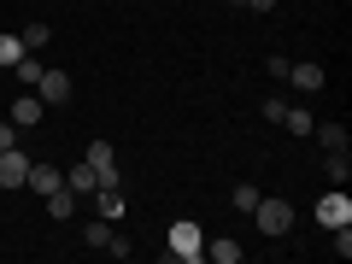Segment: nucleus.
Instances as JSON below:
<instances>
[{"label": "nucleus", "instance_id": "1", "mask_svg": "<svg viewBox=\"0 0 352 264\" xmlns=\"http://www.w3.org/2000/svg\"><path fill=\"white\" fill-rule=\"evenodd\" d=\"M164 252H170L176 264H200V258H206V235H200V223H194V217H176L170 235H164Z\"/></svg>", "mask_w": 352, "mask_h": 264}, {"label": "nucleus", "instance_id": "2", "mask_svg": "<svg viewBox=\"0 0 352 264\" xmlns=\"http://www.w3.org/2000/svg\"><path fill=\"white\" fill-rule=\"evenodd\" d=\"M252 223H258L264 235H288V229H294V206H288V200H264V194H258Z\"/></svg>", "mask_w": 352, "mask_h": 264}, {"label": "nucleus", "instance_id": "3", "mask_svg": "<svg viewBox=\"0 0 352 264\" xmlns=\"http://www.w3.org/2000/svg\"><path fill=\"white\" fill-rule=\"evenodd\" d=\"M288 82L300 88V94H317V88L329 82V71H323L317 59H288Z\"/></svg>", "mask_w": 352, "mask_h": 264}, {"label": "nucleus", "instance_id": "4", "mask_svg": "<svg viewBox=\"0 0 352 264\" xmlns=\"http://www.w3.org/2000/svg\"><path fill=\"white\" fill-rule=\"evenodd\" d=\"M82 159L94 164L100 188H118V159H112V147H106V141H88V153H82Z\"/></svg>", "mask_w": 352, "mask_h": 264}, {"label": "nucleus", "instance_id": "5", "mask_svg": "<svg viewBox=\"0 0 352 264\" xmlns=\"http://www.w3.org/2000/svg\"><path fill=\"white\" fill-rule=\"evenodd\" d=\"M317 223H323V229H340V223H352V200H346V194H329V200H317Z\"/></svg>", "mask_w": 352, "mask_h": 264}, {"label": "nucleus", "instance_id": "6", "mask_svg": "<svg viewBox=\"0 0 352 264\" xmlns=\"http://www.w3.org/2000/svg\"><path fill=\"white\" fill-rule=\"evenodd\" d=\"M24 176H30V153L6 147L0 153V188H24Z\"/></svg>", "mask_w": 352, "mask_h": 264}, {"label": "nucleus", "instance_id": "7", "mask_svg": "<svg viewBox=\"0 0 352 264\" xmlns=\"http://www.w3.org/2000/svg\"><path fill=\"white\" fill-rule=\"evenodd\" d=\"M24 188H30V194H41V200H47L53 188H65V176L53 170V164H41V159H30V176H24Z\"/></svg>", "mask_w": 352, "mask_h": 264}, {"label": "nucleus", "instance_id": "8", "mask_svg": "<svg viewBox=\"0 0 352 264\" xmlns=\"http://www.w3.org/2000/svg\"><path fill=\"white\" fill-rule=\"evenodd\" d=\"M36 94H41V106H65V100H71V76H65V71H41Z\"/></svg>", "mask_w": 352, "mask_h": 264}, {"label": "nucleus", "instance_id": "9", "mask_svg": "<svg viewBox=\"0 0 352 264\" xmlns=\"http://www.w3.org/2000/svg\"><path fill=\"white\" fill-rule=\"evenodd\" d=\"M41 118H47V106H41V94H36V88L12 100V124H18V129H36Z\"/></svg>", "mask_w": 352, "mask_h": 264}, {"label": "nucleus", "instance_id": "10", "mask_svg": "<svg viewBox=\"0 0 352 264\" xmlns=\"http://www.w3.org/2000/svg\"><path fill=\"white\" fill-rule=\"evenodd\" d=\"M65 188H71V194H94V188H100V176H94V164H71V170H65Z\"/></svg>", "mask_w": 352, "mask_h": 264}, {"label": "nucleus", "instance_id": "11", "mask_svg": "<svg viewBox=\"0 0 352 264\" xmlns=\"http://www.w3.org/2000/svg\"><path fill=\"white\" fill-rule=\"evenodd\" d=\"M88 200L100 206V217H106V223H118V217H124V194H118V188H94Z\"/></svg>", "mask_w": 352, "mask_h": 264}, {"label": "nucleus", "instance_id": "12", "mask_svg": "<svg viewBox=\"0 0 352 264\" xmlns=\"http://www.w3.org/2000/svg\"><path fill=\"white\" fill-rule=\"evenodd\" d=\"M311 135L323 141L329 153H346V129H340V124H311Z\"/></svg>", "mask_w": 352, "mask_h": 264}, {"label": "nucleus", "instance_id": "13", "mask_svg": "<svg viewBox=\"0 0 352 264\" xmlns=\"http://www.w3.org/2000/svg\"><path fill=\"white\" fill-rule=\"evenodd\" d=\"M71 212H76L71 188H53V194H47V217H53V223H65V217H71Z\"/></svg>", "mask_w": 352, "mask_h": 264}, {"label": "nucleus", "instance_id": "14", "mask_svg": "<svg viewBox=\"0 0 352 264\" xmlns=\"http://www.w3.org/2000/svg\"><path fill=\"white\" fill-rule=\"evenodd\" d=\"M206 252H212L217 264H241V241H229V235H217V241H206Z\"/></svg>", "mask_w": 352, "mask_h": 264}, {"label": "nucleus", "instance_id": "15", "mask_svg": "<svg viewBox=\"0 0 352 264\" xmlns=\"http://www.w3.org/2000/svg\"><path fill=\"white\" fill-rule=\"evenodd\" d=\"M24 53H30V47H24V36H12V30L0 36V65H6V71H12V65L24 59Z\"/></svg>", "mask_w": 352, "mask_h": 264}, {"label": "nucleus", "instance_id": "16", "mask_svg": "<svg viewBox=\"0 0 352 264\" xmlns=\"http://www.w3.org/2000/svg\"><path fill=\"white\" fill-rule=\"evenodd\" d=\"M323 170H329V182H335V188H346V170H352V159H346V153H329V159H323Z\"/></svg>", "mask_w": 352, "mask_h": 264}, {"label": "nucleus", "instance_id": "17", "mask_svg": "<svg viewBox=\"0 0 352 264\" xmlns=\"http://www.w3.org/2000/svg\"><path fill=\"white\" fill-rule=\"evenodd\" d=\"M18 36H24V47H30V53H36V47H47V36H53V30H47V24H41V18H30V24H24V30H18Z\"/></svg>", "mask_w": 352, "mask_h": 264}, {"label": "nucleus", "instance_id": "18", "mask_svg": "<svg viewBox=\"0 0 352 264\" xmlns=\"http://www.w3.org/2000/svg\"><path fill=\"white\" fill-rule=\"evenodd\" d=\"M282 129H288V135H311V112H305V106L282 112Z\"/></svg>", "mask_w": 352, "mask_h": 264}, {"label": "nucleus", "instance_id": "19", "mask_svg": "<svg viewBox=\"0 0 352 264\" xmlns=\"http://www.w3.org/2000/svg\"><path fill=\"white\" fill-rule=\"evenodd\" d=\"M12 71H18V82H24V88H36V82H41V71H47V65H41V59H30V53H24V59H18Z\"/></svg>", "mask_w": 352, "mask_h": 264}, {"label": "nucleus", "instance_id": "20", "mask_svg": "<svg viewBox=\"0 0 352 264\" xmlns=\"http://www.w3.org/2000/svg\"><path fill=\"white\" fill-rule=\"evenodd\" d=\"M82 247H100V252L112 247V229H106V217H100V223H88V229H82Z\"/></svg>", "mask_w": 352, "mask_h": 264}, {"label": "nucleus", "instance_id": "21", "mask_svg": "<svg viewBox=\"0 0 352 264\" xmlns=\"http://www.w3.org/2000/svg\"><path fill=\"white\" fill-rule=\"evenodd\" d=\"M229 206H235V212H252V206H258V188H252V182H241V188L229 194Z\"/></svg>", "mask_w": 352, "mask_h": 264}, {"label": "nucleus", "instance_id": "22", "mask_svg": "<svg viewBox=\"0 0 352 264\" xmlns=\"http://www.w3.org/2000/svg\"><path fill=\"white\" fill-rule=\"evenodd\" d=\"M335 252H340V258H352V223L335 229Z\"/></svg>", "mask_w": 352, "mask_h": 264}, {"label": "nucleus", "instance_id": "23", "mask_svg": "<svg viewBox=\"0 0 352 264\" xmlns=\"http://www.w3.org/2000/svg\"><path fill=\"white\" fill-rule=\"evenodd\" d=\"M6 147H18V124H0V153Z\"/></svg>", "mask_w": 352, "mask_h": 264}, {"label": "nucleus", "instance_id": "24", "mask_svg": "<svg viewBox=\"0 0 352 264\" xmlns=\"http://www.w3.org/2000/svg\"><path fill=\"white\" fill-rule=\"evenodd\" d=\"M247 12H276V0H241Z\"/></svg>", "mask_w": 352, "mask_h": 264}]
</instances>
